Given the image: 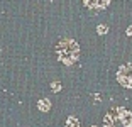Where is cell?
<instances>
[{"mask_svg": "<svg viewBox=\"0 0 132 127\" xmlns=\"http://www.w3.org/2000/svg\"><path fill=\"white\" fill-rule=\"evenodd\" d=\"M37 107H39V110H41V112H49V108H51L49 98H41V100L37 102Z\"/></svg>", "mask_w": 132, "mask_h": 127, "instance_id": "cell-5", "label": "cell"}, {"mask_svg": "<svg viewBox=\"0 0 132 127\" xmlns=\"http://www.w3.org/2000/svg\"><path fill=\"white\" fill-rule=\"evenodd\" d=\"M117 81L125 86V88H132V63L122 65L117 71Z\"/></svg>", "mask_w": 132, "mask_h": 127, "instance_id": "cell-3", "label": "cell"}, {"mask_svg": "<svg viewBox=\"0 0 132 127\" xmlns=\"http://www.w3.org/2000/svg\"><path fill=\"white\" fill-rule=\"evenodd\" d=\"M125 32H127V36H130V37H132V26H129V27H127V31H125Z\"/></svg>", "mask_w": 132, "mask_h": 127, "instance_id": "cell-9", "label": "cell"}, {"mask_svg": "<svg viewBox=\"0 0 132 127\" xmlns=\"http://www.w3.org/2000/svg\"><path fill=\"white\" fill-rule=\"evenodd\" d=\"M103 127H132V112L125 107H113L103 117Z\"/></svg>", "mask_w": 132, "mask_h": 127, "instance_id": "cell-2", "label": "cell"}, {"mask_svg": "<svg viewBox=\"0 0 132 127\" xmlns=\"http://www.w3.org/2000/svg\"><path fill=\"white\" fill-rule=\"evenodd\" d=\"M66 127H81V125H80V120H78L76 117L70 115L66 119Z\"/></svg>", "mask_w": 132, "mask_h": 127, "instance_id": "cell-6", "label": "cell"}, {"mask_svg": "<svg viewBox=\"0 0 132 127\" xmlns=\"http://www.w3.org/2000/svg\"><path fill=\"white\" fill-rule=\"evenodd\" d=\"M97 32L100 36H103V34H107V32H109V27L105 26V24H100V26H97Z\"/></svg>", "mask_w": 132, "mask_h": 127, "instance_id": "cell-7", "label": "cell"}, {"mask_svg": "<svg viewBox=\"0 0 132 127\" xmlns=\"http://www.w3.org/2000/svg\"><path fill=\"white\" fill-rule=\"evenodd\" d=\"M109 0H100V2H90V0H83V5L88 9H95V10H102V9L109 7Z\"/></svg>", "mask_w": 132, "mask_h": 127, "instance_id": "cell-4", "label": "cell"}, {"mask_svg": "<svg viewBox=\"0 0 132 127\" xmlns=\"http://www.w3.org/2000/svg\"><path fill=\"white\" fill-rule=\"evenodd\" d=\"M93 100L95 102H100V95H98V93H93Z\"/></svg>", "mask_w": 132, "mask_h": 127, "instance_id": "cell-10", "label": "cell"}, {"mask_svg": "<svg viewBox=\"0 0 132 127\" xmlns=\"http://www.w3.org/2000/svg\"><path fill=\"white\" fill-rule=\"evenodd\" d=\"M51 90L54 93H58L59 90H61V83H59V81H53V83H51Z\"/></svg>", "mask_w": 132, "mask_h": 127, "instance_id": "cell-8", "label": "cell"}, {"mask_svg": "<svg viewBox=\"0 0 132 127\" xmlns=\"http://www.w3.org/2000/svg\"><path fill=\"white\" fill-rule=\"evenodd\" d=\"M56 54H58V59L63 65L71 66L78 61L80 46H78V42L73 41V39H61L56 44Z\"/></svg>", "mask_w": 132, "mask_h": 127, "instance_id": "cell-1", "label": "cell"}]
</instances>
